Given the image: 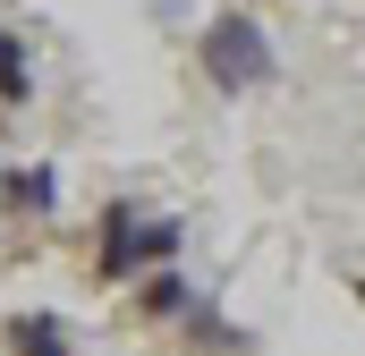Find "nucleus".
<instances>
[{
	"instance_id": "obj_1",
	"label": "nucleus",
	"mask_w": 365,
	"mask_h": 356,
	"mask_svg": "<svg viewBox=\"0 0 365 356\" xmlns=\"http://www.w3.org/2000/svg\"><path fill=\"white\" fill-rule=\"evenodd\" d=\"M195 60H204V77L221 93H255V85L280 77V51H272V34H264L255 9H221V17L195 34Z\"/></svg>"
},
{
	"instance_id": "obj_2",
	"label": "nucleus",
	"mask_w": 365,
	"mask_h": 356,
	"mask_svg": "<svg viewBox=\"0 0 365 356\" xmlns=\"http://www.w3.org/2000/svg\"><path fill=\"white\" fill-rule=\"evenodd\" d=\"M136 221H145V212H136V204H110V212H102V221H93V271H102V280H136Z\"/></svg>"
},
{
	"instance_id": "obj_3",
	"label": "nucleus",
	"mask_w": 365,
	"mask_h": 356,
	"mask_svg": "<svg viewBox=\"0 0 365 356\" xmlns=\"http://www.w3.org/2000/svg\"><path fill=\"white\" fill-rule=\"evenodd\" d=\"M136 314H145V323H195L204 297H195V280L170 263V271H145V280H136Z\"/></svg>"
},
{
	"instance_id": "obj_4",
	"label": "nucleus",
	"mask_w": 365,
	"mask_h": 356,
	"mask_svg": "<svg viewBox=\"0 0 365 356\" xmlns=\"http://www.w3.org/2000/svg\"><path fill=\"white\" fill-rule=\"evenodd\" d=\"M179 246H187V221H170V212H145V221H136V263L145 271H170Z\"/></svg>"
},
{
	"instance_id": "obj_5",
	"label": "nucleus",
	"mask_w": 365,
	"mask_h": 356,
	"mask_svg": "<svg viewBox=\"0 0 365 356\" xmlns=\"http://www.w3.org/2000/svg\"><path fill=\"white\" fill-rule=\"evenodd\" d=\"M26 102H34V60L17 34H0V110H26Z\"/></svg>"
},
{
	"instance_id": "obj_6",
	"label": "nucleus",
	"mask_w": 365,
	"mask_h": 356,
	"mask_svg": "<svg viewBox=\"0 0 365 356\" xmlns=\"http://www.w3.org/2000/svg\"><path fill=\"white\" fill-rule=\"evenodd\" d=\"M9 356H68V331L51 314H17L9 323Z\"/></svg>"
},
{
	"instance_id": "obj_7",
	"label": "nucleus",
	"mask_w": 365,
	"mask_h": 356,
	"mask_svg": "<svg viewBox=\"0 0 365 356\" xmlns=\"http://www.w3.org/2000/svg\"><path fill=\"white\" fill-rule=\"evenodd\" d=\"M9 204H17V212H51V204H60V170H51V162L17 170L9 178Z\"/></svg>"
},
{
	"instance_id": "obj_8",
	"label": "nucleus",
	"mask_w": 365,
	"mask_h": 356,
	"mask_svg": "<svg viewBox=\"0 0 365 356\" xmlns=\"http://www.w3.org/2000/svg\"><path fill=\"white\" fill-rule=\"evenodd\" d=\"M357 305H365V280H357Z\"/></svg>"
}]
</instances>
